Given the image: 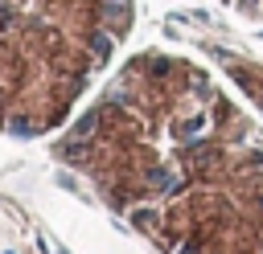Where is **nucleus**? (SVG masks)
<instances>
[{"mask_svg": "<svg viewBox=\"0 0 263 254\" xmlns=\"http://www.w3.org/2000/svg\"><path fill=\"white\" fill-rule=\"evenodd\" d=\"M230 4H238V8L251 12V16H263V0H230Z\"/></svg>", "mask_w": 263, "mask_h": 254, "instance_id": "1", "label": "nucleus"}]
</instances>
